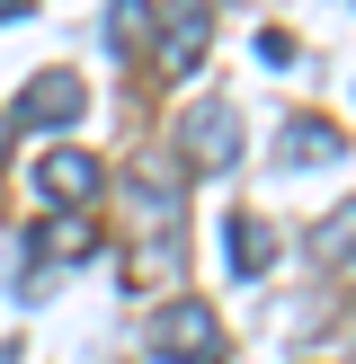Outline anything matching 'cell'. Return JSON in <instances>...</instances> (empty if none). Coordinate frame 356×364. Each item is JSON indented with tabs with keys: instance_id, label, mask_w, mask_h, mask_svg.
I'll return each instance as SVG.
<instances>
[{
	"instance_id": "cell-6",
	"label": "cell",
	"mask_w": 356,
	"mask_h": 364,
	"mask_svg": "<svg viewBox=\"0 0 356 364\" xmlns=\"http://www.w3.org/2000/svg\"><path fill=\"white\" fill-rule=\"evenodd\" d=\"M36 258H98V223H89V213H53V223L36 231Z\"/></svg>"
},
{
	"instance_id": "cell-10",
	"label": "cell",
	"mask_w": 356,
	"mask_h": 364,
	"mask_svg": "<svg viewBox=\"0 0 356 364\" xmlns=\"http://www.w3.org/2000/svg\"><path fill=\"white\" fill-rule=\"evenodd\" d=\"M27 9H36V0H0V18H27Z\"/></svg>"
},
{
	"instance_id": "cell-3",
	"label": "cell",
	"mask_w": 356,
	"mask_h": 364,
	"mask_svg": "<svg viewBox=\"0 0 356 364\" xmlns=\"http://www.w3.org/2000/svg\"><path fill=\"white\" fill-rule=\"evenodd\" d=\"M178 151H187L196 169H231V151H241V116H231L223 98L187 107V116H178Z\"/></svg>"
},
{
	"instance_id": "cell-4",
	"label": "cell",
	"mask_w": 356,
	"mask_h": 364,
	"mask_svg": "<svg viewBox=\"0 0 356 364\" xmlns=\"http://www.w3.org/2000/svg\"><path fill=\"white\" fill-rule=\"evenodd\" d=\"M98 187H107V169L89 151H45V160H36V196H45L53 213H80Z\"/></svg>"
},
{
	"instance_id": "cell-7",
	"label": "cell",
	"mask_w": 356,
	"mask_h": 364,
	"mask_svg": "<svg viewBox=\"0 0 356 364\" xmlns=\"http://www.w3.org/2000/svg\"><path fill=\"white\" fill-rule=\"evenodd\" d=\"M231 267H241V276H267V258H276V231L258 223V213H231Z\"/></svg>"
},
{
	"instance_id": "cell-1",
	"label": "cell",
	"mask_w": 356,
	"mask_h": 364,
	"mask_svg": "<svg viewBox=\"0 0 356 364\" xmlns=\"http://www.w3.org/2000/svg\"><path fill=\"white\" fill-rule=\"evenodd\" d=\"M142 338H152L160 364H223V320H214V302H196V294L160 302Z\"/></svg>"
},
{
	"instance_id": "cell-5",
	"label": "cell",
	"mask_w": 356,
	"mask_h": 364,
	"mask_svg": "<svg viewBox=\"0 0 356 364\" xmlns=\"http://www.w3.org/2000/svg\"><path fill=\"white\" fill-rule=\"evenodd\" d=\"M205 27H214L205 0H187V9L169 18V36H160V63H169V71H196V63H205Z\"/></svg>"
},
{
	"instance_id": "cell-9",
	"label": "cell",
	"mask_w": 356,
	"mask_h": 364,
	"mask_svg": "<svg viewBox=\"0 0 356 364\" xmlns=\"http://www.w3.org/2000/svg\"><path fill=\"white\" fill-rule=\"evenodd\" d=\"M107 45H142V0H116L107 9Z\"/></svg>"
},
{
	"instance_id": "cell-8",
	"label": "cell",
	"mask_w": 356,
	"mask_h": 364,
	"mask_svg": "<svg viewBox=\"0 0 356 364\" xmlns=\"http://www.w3.org/2000/svg\"><path fill=\"white\" fill-rule=\"evenodd\" d=\"M285 160H294V169H303V160H338V124L294 116V124H285Z\"/></svg>"
},
{
	"instance_id": "cell-2",
	"label": "cell",
	"mask_w": 356,
	"mask_h": 364,
	"mask_svg": "<svg viewBox=\"0 0 356 364\" xmlns=\"http://www.w3.org/2000/svg\"><path fill=\"white\" fill-rule=\"evenodd\" d=\"M80 107H89L80 71H36V80L18 89V124H27V134H63V124H80Z\"/></svg>"
}]
</instances>
